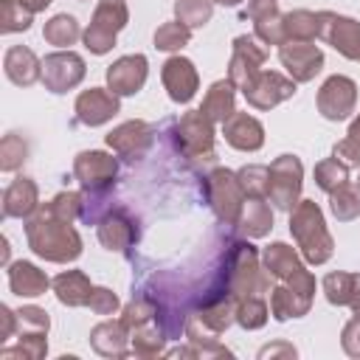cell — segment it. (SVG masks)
Here are the masks:
<instances>
[{"label": "cell", "instance_id": "cell-31", "mask_svg": "<svg viewBox=\"0 0 360 360\" xmlns=\"http://www.w3.org/2000/svg\"><path fill=\"white\" fill-rule=\"evenodd\" d=\"M315 180H318V186L323 191L332 194L338 186H343L349 180V166H343L338 158H326V160H321L315 166Z\"/></svg>", "mask_w": 360, "mask_h": 360}, {"label": "cell", "instance_id": "cell-1", "mask_svg": "<svg viewBox=\"0 0 360 360\" xmlns=\"http://www.w3.org/2000/svg\"><path fill=\"white\" fill-rule=\"evenodd\" d=\"M25 236L31 250L48 262H73L82 253V239L70 228V222L53 217L45 205L37 211V217L28 219Z\"/></svg>", "mask_w": 360, "mask_h": 360}, {"label": "cell", "instance_id": "cell-40", "mask_svg": "<svg viewBox=\"0 0 360 360\" xmlns=\"http://www.w3.org/2000/svg\"><path fill=\"white\" fill-rule=\"evenodd\" d=\"M343 346L349 354H360V315H354V321L346 323L343 329Z\"/></svg>", "mask_w": 360, "mask_h": 360}, {"label": "cell", "instance_id": "cell-41", "mask_svg": "<svg viewBox=\"0 0 360 360\" xmlns=\"http://www.w3.org/2000/svg\"><path fill=\"white\" fill-rule=\"evenodd\" d=\"M270 8H276L273 6V0H250V6H248V11H245V17H259V14H264V11H270Z\"/></svg>", "mask_w": 360, "mask_h": 360}, {"label": "cell", "instance_id": "cell-21", "mask_svg": "<svg viewBox=\"0 0 360 360\" xmlns=\"http://www.w3.org/2000/svg\"><path fill=\"white\" fill-rule=\"evenodd\" d=\"M135 236H138V231H135L132 219H127L121 211L107 214L98 225V239L107 250H124L127 245H132Z\"/></svg>", "mask_w": 360, "mask_h": 360}, {"label": "cell", "instance_id": "cell-22", "mask_svg": "<svg viewBox=\"0 0 360 360\" xmlns=\"http://www.w3.org/2000/svg\"><path fill=\"white\" fill-rule=\"evenodd\" d=\"M37 208V186L28 177H17L3 194V214L6 217H28Z\"/></svg>", "mask_w": 360, "mask_h": 360}, {"label": "cell", "instance_id": "cell-37", "mask_svg": "<svg viewBox=\"0 0 360 360\" xmlns=\"http://www.w3.org/2000/svg\"><path fill=\"white\" fill-rule=\"evenodd\" d=\"M25 143L20 135H6L3 143H0V169L3 172H14L22 160H25Z\"/></svg>", "mask_w": 360, "mask_h": 360}, {"label": "cell", "instance_id": "cell-35", "mask_svg": "<svg viewBox=\"0 0 360 360\" xmlns=\"http://www.w3.org/2000/svg\"><path fill=\"white\" fill-rule=\"evenodd\" d=\"M264 318H267V307H264V301H262L259 295H248V298H242V301H239L236 321H239L242 326L256 329V326H262V323H264Z\"/></svg>", "mask_w": 360, "mask_h": 360}, {"label": "cell", "instance_id": "cell-29", "mask_svg": "<svg viewBox=\"0 0 360 360\" xmlns=\"http://www.w3.org/2000/svg\"><path fill=\"white\" fill-rule=\"evenodd\" d=\"M31 17H34V11L22 0H3L0 3V28H3V34L25 31L31 25Z\"/></svg>", "mask_w": 360, "mask_h": 360}, {"label": "cell", "instance_id": "cell-17", "mask_svg": "<svg viewBox=\"0 0 360 360\" xmlns=\"http://www.w3.org/2000/svg\"><path fill=\"white\" fill-rule=\"evenodd\" d=\"M222 132H225V141L236 149H245V152H253L262 146L264 141V129L262 124L248 115V112H233L231 118L222 121Z\"/></svg>", "mask_w": 360, "mask_h": 360}, {"label": "cell", "instance_id": "cell-10", "mask_svg": "<svg viewBox=\"0 0 360 360\" xmlns=\"http://www.w3.org/2000/svg\"><path fill=\"white\" fill-rule=\"evenodd\" d=\"M242 93H245L248 104H253L256 110H270L273 104H278L295 93V82H290L278 73H259Z\"/></svg>", "mask_w": 360, "mask_h": 360}, {"label": "cell", "instance_id": "cell-27", "mask_svg": "<svg viewBox=\"0 0 360 360\" xmlns=\"http://www.w3.org/2000/svg\"><path fill=\"white\" fill-rule=\"evenodd\" d=\"M321 34V14L312 11H292L284 14V37L292 42H309Z\"/></svg>", "mask_w": 360, "mask_h": 360}, {"label": "cell", "instance_id": "cell-12", "mask_svg": "<svg viewBox=\"0 0 360 360\" xmlns=\"http://www.w3.org/2000/svg\"><path fill=\"white\" fill-rule=\"evenodd\" d=\"M73 172L87 191H101L115 177V160L104 152H82L73 163Z\"/></svg>", "mask_w": 360, "mask_h": 360}, {"label": "cell", "instance_id": "cell-4", "mask_svg": "<svg viewBox=\"0 0 360 360\" xmlns=\"http://www.w3.org/2000/svg\"><path fill=\"white\" fill-rule=\"evenodd\" d=\"M208 200L217 211L219 219L225 222H236L239 214H242V205L248 200L242 183H239V174L228 172V169H217L211 177H208Z\"/></svg>", "mask_w": 360, "mask_h": 360}, {"label": "cell", "instance_id": "cell-39", "mask_svg": "<svg viewBox=\"0 0 360 360\" xmlns=\"http://www.w3.org/2000/svg\"><path fill=\"white\" fill-rule=\"evenodd\" d=\"M335 158L343 163V166H360V141L354 138H346L335 146Z\"/></svg>", "mask_w": 360, "mask_h": 360}, {"label": "cell", "instance_id": "cell-42", "mask_svg": "<svg viewBox=\"0 0 360 360\" xmlns=\"http://www.w3.org/2000/svg\"><path fill=\"white\" fill-rule=\"evenodd\" d=\"M349 138H354V141H360V115L352 121V127H349Z\"/></svg>", "mask_w": 360, "mask_h": 360}, {"label": "cell", "instance_id": "cell-9", "mask_svg": "<svg viewBox=\"0 0 360 360\" xmlns=\"http://www.w3.org/2000/svg\"><path fill=\"white\" fill-rule=\"evenodd\" d=\"M321 37L329 45H335L346 59H354V62L360 59V22L323 11L321 14Z\"/></svg>", "mask_w": 360, "mask_h": 360}, {"label": "cell", "instance_id": "cell-15", "mask_svg": "<svg viewBox=\"0 0 360 360\" xmlns=\"http://www.w3.org/2000/svg\"><path fill=\"white\" fill-rule=\"evenodd\" d=\"M281 65L290 70L292 82H309L321 70L323 53L309 42H290L281 45Z\"/></svg>", "mask_w": 360, "mask_h": 360}, {"label": "cell", "instance_id": "cell-25", "mask_svg": "<svg viewBox=\"0 0 360 360\" xmlns=\"http://www.w3.org/2000/svg\"><path fill=\"white\" fill-rule=\"evenodd\" d=\"M236 222H239L242 233H248V236H262V233L270 231L273 214H270V208H267V202H264L262 197H250V200H245L242 214H239Z\"/></svg>", "mask_w": 360, "mask_h": 360}, {"label": "cell", "instance_id": "cell-45", "mask_svg": "<svg viewBox=\"0 0 360 360\" xmlns=\"http://www.w3.org/2000/svg\"><path fill=\"white\" fill-rule=\"evenodd\" d=\"M357 188H360V180H357Z\"/></svg>", "mask_w": 360, "mask_h": 360}, {"label": "cell", "instance_id": "cell-33", "mask_svg": "<svg viewBox=\"0 0 360 360\" xmlns=\"http://www.w3.org/2000/svg\"><path fill=\"white\" fill-rule=\"evenodd\" d=\"M188 37H191V28L183 25L180 20L177 22H166V25H160L155 31V45L160 51H177V48H183L188 42Z\"/></svg>", "mask_w": 360, "mask_h": 360}, {"label": "cell", "instance_id": "cell-20", "mask_svg": "<svg viewBox=\"0 0 360 360\" xmlns=\"http://www.w3.org/2000/svg\"><path fill=\"white\" fill-rule=\"evenodd\" d=\"M8 287L20 298H34L48 290V276L28 262H14L8 270Z\"/></svg>", "mask_w": 360, "mask_h": 360}, {"label": "cell", "instance_id": "cell-3", "mask_svg": "<svg viewBox=\"0 0 360 360\" xmlns=\"http://www.w3.org/2000/svg\"><path fill=\"white\" fill-rule=\"evenodd\" d=\"M124 22H127L124 0H101L96 14H93L90 28L84 31V45L93 53H107L115 42V34L124 28Z\"/></svg>", "mask_w": 360, "mask_h": 360}, {"label": "cell", "instance_id": "cell-7", "mask_svg": "<svg viewBox=\"0 0 360 360\" xmlns=\"http://www.w3.org/2000/svg\"><path fill=\"white\" fill-rule=\"evenodd\" d=\"M177 141H180V149H186V155L191 158H202V160H211L214 158V135H211V118L202 115V110H194L188 115L180 118L177 124Z\"/></svg>", "mask_w": 360, "mask_h": 360}, {"label": "cell", "instance_id": "cell-24", "mask_svg": "<svg viewBox=\"0 0 360 360\" xmlns=\"http://www.w3.org/2000/svg\"><path fill=\"white\" fill-rule=\"evenodd\" d=\"M323 287H326V298L332 304H349L360 315V276L332 273V276H326Z\"/></svg>", "mask_w": 360, "mask_h": 360}, {"label": "cell", "instance_id": "cell-8", "mask_svg": "<svg viewBox=\"0 0 360 360\" xmlns=\"http://www.w3.org/2000/svg\"><path fill=\"white\" fill-rule=\"evenodd\" d=\"M354 98H357L354 82L346 76H332L323 82V87L318 93V110L323 112V118L340 121L354 110Z\"/></svg>", "mask_w": 360, "mask_h": 360}, {"label": "cell", "instance_id": "cell-19", "mask_svg": "<svg viewBox=\"0 0 360 360\" xmlns=\"http://www.w3.org/2000/svg\"><path fill=\"white\" fill-rule=\"evenodd\" d=\"M3 68H6V76L14 84H34L37 79H42V62L34 56V51H28L22 45L8 48L6 59H3Z\"/></svg>", "mask_w": 360, "mask_h": 360}, {"label": "cell", "instance_id": "cell-16", "mask_svg": "<svg viewBox=\"0 0 360 360\" xmlns=\"http://www.w3.org/2000/svg\"><path fill=\"white\" fill-rule=\"evenodd\" d=\"M163 84L172 96V101H188L197 93V70L188 59L172 56L163 65Z\"/></svg>", "mask_w": 360, "mask_h": 360}, {"label": "cell", "instance_id": "cell-43", "mask_svg": "<svg viewBox=\"0 0 360 360\" xmlns=\"http://www.w3.org/2000/svg\"><path fill=\"white\" fill-rule=\"evenodd\" d=\"M22 3H25V6L31 8V11H39V8H45V6L51 3V0H22Z\"/></svg>", "mask_w": 360, "mask_h": 360}, {"label": "cell", "instance_id": "cell-11", "mask_svg": "<svg viewBox=\"0 0 360 360\" xmlns=\"http://www.w3.org/2000/svg\"><path fill=\"white\" fill-rule=\"evenodd\" d=\"M267 51L256 45L253 37H236L233 42V56H231V82L239 84L242 90L262 73L259 65L264 62Z\"/></svg>", "mask_w": 360, "mask_h": 360}, {"label": "cell", "instance_id": "cell-38", "mask_svg": "<svg viewBox=\"0 0 360 360\" xmlns=\"http://www.w3.org/2000/svg\"><path fill=\"white\" fill-rule=\"evenodd\" d=\"M87 307H90L93 312H98V315H110V312H115L118 298H115L110 290H104V287H93V295H90V301H87Z\"/></svg>", "mask_w": 360, "mask_h": 360}, {"label": "cell", "instance_id": "cell-44", "mask_svg": "<svg viewBox=\"0 0 360 360\" xmlns=\"http://www.w3.org/2000/svg\"><path fill=\"white\" fill-rule=\"evenodd\" d=\"M217 3H225V6H236L239 0H217Z\"/></svg>", "mask_w": 360, "mask_h": 360}, {"label": "cell", "instance_id": "cell-34", "mask_svg": "<svg viewBox=\"0 0 360 360\" xmlns=\"http://www.w3.org/2000/svg\"><path fill=\"white\" fill-rule=\"evenodd\" d=\"M239 183L248 197H267V183H270V166H245L239 172Z\"/></svg>", "mask_w": 360, "mask_h": 360}, {"label": "cell", "instance_id": "cell-28", "mask_svg": "<svg viewBox=\"0 0 360 360\" xmlns=\"http://www.w3.org/2000/svg\"><path fill=\"white\" fill-rule=\"evenodd\" d=\"M79 22L70 17V14H56L51 22H45V28H42V37L51 42V45H59V48H65V45H73L76 39H79Z\"/></svg>", "mask_w": 360, "mask_h": 360}, {"label": "cell", "instance_id": "cell-23", "mask_svg": "<svg viewBox=\"0 0 360 360\" xmlns=\"http://www.w3.org/2000/svg\"><path fill=\"white\" fill-rule=\"evenodd\" d=\"M53 290H56V298H59L62 304H68V307H82V304H87L90 295H93V284H90L87 276L79 273V270H68V273L56 276V278H53Z\"/></svg>", "mask_w": 360, "mask_h": 360}, {"label": "cell", "instance_id": "cell-2", "mask_svg": "<svg viewBox=\"0 0 360 360\" xmlns=\"http://www.w3.org/2000/svg\"><path fill=\"white\" fill-rule=\"evenodd\" d=\"M290 231L292 236L298 239V248L304 253L307 262L312 264H321L332 256V236L329 231L323 228V217H321V208L309 200L298 202L290 214Z\"/></svg>", "mask_w": 360, "mask_h": 360}, {"label": "cell", "instance_id": "cell-30", "mask_svg": "<svg viewBox=\"0 0 360 360\" xmlns=\"http://www.w3.org/2000/svg\"><path fill=\"white\" fill-rule=\"evenodd\" d=\"M332 214L338 219H354L360 214V188H354L349 180L332 191Z\"/></svg>", "mask_w": 360, "mask_h": 360}, {"label": "cell", "instance_id": "cell-26", "mask_svg": "<svg viewBox=\"0 0 360 360\" xmlns=\"http://www.w3.org/2000/svg\"><path fill=\"white\" fill-rule=\"evenodd\" d=\"M202 115L211 121H225L233 115V82L211 84V90L202 101Z\"/></svg>", "mask_w": 360, "mask_h": 360}, {"label": "cell", "instance_id": "cell-32", "mask_svg": "<svg viewBox=\"0 0 360 360\" xmlns=\"http://www.w3.org/2000/svg\"><path fill=\"white\" fill-rule=\"evenodd\" d=\"M174 11H177V20L183 25L197 28V25H205L211 20V0H177Z\"/></svg>", "mask_w": 360, "mask_h": 360}, {"label": "cell", "instance_id": "cell-14", "mask_svg": "<svg viewBox=\"0 0 360 360\" xmlns=\"http://www.w3.org/2000/svg\"><path fill=\"white\" fill-rule=\"evenodd\" d=\"M115 112H118V98L112 90L93 87L76 98V118L87 127H98V124L110 121Z\"/></svg>", "mask_w": 360, "mask_h": 360}, {"label": "cell", "instance_id": "cell-18", "mask_svg": "<svg viewBox=\"0 0 360 360\" xmlns=\"http://www.w3.org/2000/svg\"><path fill=\"white\" fill-rule=\"evenodd\" d=\"M107 143L121 155V158H138L146 152V146L152 143V127L143 121H129L121 124L118 129H112L107 135Z\"/></svg>", "mask_w": 360, "mask_h": 360}, {"label": "cell", "instance_id": "cell-5", "mask_svg": "<svg viewBox=\"0 0 360 360\" xmlns=\"http://www.w3.org/2000/svg\"><path fill=\"white\" fill-rule=\"evenodd\" d=\"M301 191V160L295 155H281L270 166V183H267V197L278 208L290 211L298 200Z\"/></svg>", "mask_w": 360, "mask_h": 360}, {"label": "cell", "instance_id": "cell-6", "mask_svg": "<svg viewBox=\"0 0 360 360\" xmlns=\"http://www.w3.org/2000/svg\"><path fill=\"white\" fill-rule=\"evenodd\" d=\"M82 76H84V62L70 51H59L42 59V82L51 93H65L76 87Z\"/></svg>", "mask_w": 360, "mask_h": 360}, {"label": "cell", "instance_id": "cell-13", "mask_svg": "<svg viewBox=\"0 0 360 360\" xmlns=\"http://www.w3.org/2000/svg\"><path fill=\"white\" fill-rule=\"evenodd\" d=\"M107 82H110V90L115 96H132V93H138L143 87V82H146V56H141V53L121 56L115 65H110Z\"/></svg>", "mask_w": 360, "mask_h": 360}, {"label": "cell", "instance_id": "cell-36", "mask_svg": "<svg viewBox=\"0 0 360 360\" xmlns=\"http://www.w3.org/2000/svg\"><path fill=\"white\" fill-rule=\"evenodd\" d=\"M20 335H45L48 332V315L39 307H22L20 312H14Z\"/></svg>", "mask_w": 360, "mask_h": 360}]
</instances>
